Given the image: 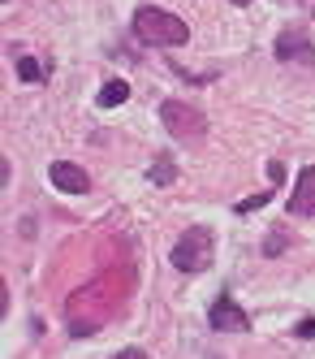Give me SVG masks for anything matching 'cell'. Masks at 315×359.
Masks as SVG:
<instances>
[{"mask_svg": "<svg viewBox=\"0 0 315 359\" xmlns=\"http://www.w3.org/2000/svg\"><path fill=\"white\" fill-rule=\"evenodd\" d=\"M294 333H298V338H315V316H307V320H302Z\"/></svg>", "mask_w": 315, "mask_h": 359, "instance_id": "cell-13", "label": "cell"}, {"mask_svg": "<svg viewBox=\"0 0 315 359\" xmlns=\"http://www.w3.org/2000/svg\"><path fill=\"white\" fill-rule=\"evenodd\" d=\"M268 177L281 187V182H285V165H281V161H268Z\"/></svg>", "mask_w": 315, "mask_h": 359, "instance_id": "cell-12", "label": "cell"}, {"mask_svg": "<svg viewBox=\"0 0 315 359\" xmlns=\"http://www.w3.org/2000/svg\"><path fill=\"white\" fill-rule=\"evenodd\" d=\"M160 121H164V130H169L177 143H190V139H203V135H207L203 109L186 104V100H164V104H160Z\"/></svg>", "mask_w": 315, "mask_h": 359, "instance_id": "cell-3", "label": "cell"}, {"mask_svg": "<svg viewBox=\"0 0 315 359\" xmlns=\"http://www.w3.org/2000/svg\"><path fill=\"white\" fill-rule=\"evenodd\" d=\"M212 255H216V243H212V229L207 225H190L169 251V260L177 273H207L212 269Z\"/></svg>", "mask_w": 315, "mask_h": 359, "instance_id": "cell-2", "label": "cell"}, {"mask_svg": "<svg viewBox=\"0 0 315 359\" xmlns=\"http://www.w3.org/2000/svg\"><path fill=\"white\" fill-rule=\"evenodd\" d=\"M285 212H290V217H315V165H307L298 173L294 195H290V203H285Z\"/></svg>", "mask_w": 315, "mask_h": 359, "instance_id": "cell-5", "label": "cell"}, {"mask_svg": "<svg viewBox=\"0 0 315 359\" xmlns=\"http://www.w3.org/2000/svg\"><path fill=\"white\" fill-rule=\"evenodd\" d=\"M113 359H147V355H143V351H139V346H125V351H117V355H113Z\"/></svg>", "mask_w": 315, "mask_h": 359, "instance_id": "cell-14", "label": "cell"}, {"mask_svg": "<svg viewBox=\"0 0 315 359\" xmlns=\"http://www.w3.org/2000/svg\"><path fill=\"white\" fill-rule=\"evenodd\" d=\"M130 100V83H121V79H108L99 87V95H95V104L99 109H117V104H125Z\"/></svg>", "mask_w": 315, "mask_h": 359, "instance_id": "cell-8", "label": "cell"}, {"mask_svg": "<svg viewBox=\"0 0 315 359\" xmlns=\"http://www.w3.org/2000/svg\"><path fill=\"white\" fill-rule=\"evenodd\" d=\"M272 187L268 191H259V195H251V199H238V208H233V212H255V208H264V203H272Z\"/></svg>", "mask_w": 315, "mask_h": 359, "instance_id": "cell-11", "label": "cell"}, {"mask_svg": "<svg viewBox=\"0 0 315 359\" xmlns=\"http://www.w3.org/2000/svg\"><path fill=\"white\" fill-rule=\"evenodd\" d=\"M147 177H151V187H173V177H177V165H173V156H160L151 169H147Z\"/></svg>", "mask_w": 315, "mask_h": 359, "instance_id": "cell-9", "label": "cell"}, {"mask_svg": "<svg viewBox=\"0 0 315 359\" xmlns=\"http://www.w3.org/2000/svg\"><path fill=\"white\" fill-rule=\"evenodd\" d=\"M207 325L220 329V333H246V329H251V316H246L229 294H220V299L212 303V312H207Z\"/></svg>", "mask_w": 315, "mask_h": 359, "instance_id": "cell-4", "label": "cell"}, {"mask_svg": "<svg viewBox=\"0 0 315 359\" xmlns=\"http://www.w3.org/2000/svg\"><path fill=\"white\" fill-rule=\"evenodd\" d=\"M48 177H52V187L65 191V195H83V191H91L87 169H78V165H69V161H52Z\"/></svg>", "mask_w": 315, "mask_h": 359, "instance_id": "cell-6", "label": "cell"}, {"mask_svg": "<svg viewBox=\"0 0 315 359\" xmlns=\"http://www.w3.org/2000/svg\"><path fill=\"white\" fill-rule=\"evenodd\" d=\"M281 247H285V234H272V238H268V255H276Z\"/></svg>", "mask_w": 315, "mask_h": 359, "instance_id": "cell-15", "label": "cell"}, {"mask_svg": "<svg viewBox=\"0 0 315 359\" xmlns=\"http://www.w3.org/2000/svg\"><path fill=\"white\" fill-rule=\"evenodd\" d=\"M134 35H139L143 43H155V48H177V43L190 39V27H186L177 13H169V9L143 5V9L134 13Z\"/></svg>", "mask_w": 315, "mask_h": 359, "instance_id": "cell-1", "label": "cell"}, {"mask_svg": "<svg viewBox=\"0 0 315 359\" xmlns=\"http://www.w3.org/2000/svg\"><path fill=\"white\" fill-rule=\"evenodd\" d=\"M229 5H246V0H229Z\"/></svg>", "mask_w": 315, "mask_h": 359, "instance_id": "cell-16", "label": "cell"}, {"mask_svg": "<svg viewBox=\"0 0 315 359\" xmlns=\"http://www.w3.org/2000/svg\"><path fill=\"white\" fill-rule=\"evenodd\" d=\"M276 61H302V65H311L315 61V48H311V39L302 31H281L276 35Z\"/></svg>", "mask_w": 315, "mask_h": 359, "instance_id": "cell-7", "label": "cell"}, {"mask_svg": "<svg viewBox=\"0 0 315 359\" xmlns=\"http://www.w3.org/2000/svg\"><path fill=\"white\" fill-rule=\"evenodd\" d=\"M18 79H22V83H43V79H48V69H43L35 57H26V53H22V57H18Z\"/></svg>", "mask_w": 315, "mask_h": 359, "instance_id": "cell-10", "label": "cell"}]
</instances>
